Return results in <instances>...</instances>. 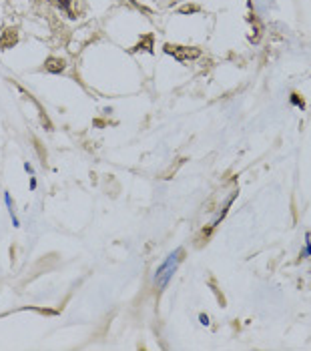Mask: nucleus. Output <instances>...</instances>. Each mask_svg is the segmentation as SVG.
Instances as JSON below:
<instances>
[{
	"mask_svg": "<svg viewBox=\"0 0 311 351\" xmlns=\"http://www.w3.org/2000/svg\"><path fill=\"white\" fill-rule=\"evenodd\" d=\"M201 323L207 325V323H209V317H207V315H201Z\"/></svg>",
	"mask_w": 311,
	"mask_h": 351,
	"instance_id": "10",
	"label": "nucleus"
},
{
	"mask_svg": "<svg viewBox=\"0 0 311 351\" xmlns=\"http://www.w3.org/2000/svg\"><path fill=\"white\" fill-rule=\"evenodd\" d=\"M197 10H199L197 6H185V8H181V12H185V14L187 12H197Z\"/></svg>",
	"mask_w": 311,
	"mask_h": 351,
	"instance_id": "8",
	"label": "nucleus"
},
{
	"mask_svg": "<svg viewBox=\"0 0 311 351\" xmlns=\"http://www.w3.org/2000/svg\"><path fill=\"white\" fill-rule=\"evenodd\" d=\"M141 49H143V50H149V52H153V36H145V38H143V43H141V45H139L135 50H141Z\"/></svg>",
	"mask_w": 311,
	"mask_h": 351,
	"instance_id": "5",
	"label": "nucleus"
},
{
	"mask_svg": "<svg viewBox=\"0 0 311 351\" xmlns=\"http://www.w3.org/2000/svg\"><path fill=\"white\" fill-rule=\"evenodd\" d=\"M291 102H293V104H297V106H301V108H303V100H301V99H299V95H291Z\"/></svg>",
	"mask_w": 311,
	"mask_h": 351,
	"instance_id": "7",
	"label": "nucleus"
},
{
	"mask_svg": "<svg viewBox=\"0 0 311 351\" xmlns=\"http://www.w3.org/2000/svg\"><path fill=\"white\" fill-rule=\"evenodd\" d=\"M45 68L49 70V72H62L64 70V60H60V58H54V56H51L49 60H47V64H45Z\"/></svg>",
	"mask_w": 311,
	"mask_h": 351,
	"instance_id": "4",
	"label": "nucleus"
},
{
	"mask_svg": "<svg viewBox=\"0 0 311 351\" xmlns=\"http://www.w3.org/2000/svg\"><path fill=\"white\" fill-rule=\"evenodd\" d=\"M16 41H18V34H16V30L8 28V30H4V34H2V36H0V49H2V50L12 49V47L16 45Z\"/></svg>",
	"mask_w": 311,
	"mask_h": 351,
	"instance_id": "3",
	"label": "nucleus"
},
{
	"mask_svg": "<svg viewBox=\"0 0 311 351\" xmlns=\"http://www.w3.org/2000/svg\"><path fill=\"white\" fill-rule=\"evenodd\" d=\"M305 253H307V255H311V241H309V237H307V247H305Z\"/></svg>",
	"mask_w": 311,
	"mask_h": 351,
	"instance_id": "9",
	"label": "nucleus"
},
{
	"mask_svg": "<svg viewBox=\"0 0 311 351\" xmlns=\"http://www.w3.org/2000/svg\"><path fill=\"white\" fill-rule=\"evenodd\" d=\"M70 2H72V0H56V4H58L62 10H66V12H70Z\"/></svg>",
	"mask_w": 311,
	"mask_h": 351,
	"instance_id": "6",
	"label": "nucleus"
},
{
	"mask_svg": "<svg viewBox=\"0 0 311 351\" xmlns=\"http://www.w3.org/2000/svg\"><path fill=\"white\" fill-rule=\"evenodd\" d=\"M181 255H183V251L177 249V251L171 253V255L167 257V261L157 269V275H155V283H157V287H165V285L169 283V279L173 277V273H175V269H177V265H179V261H181Z\"/></svg>",
	"mask_w": 311,
	"mask_h": 351,
	"instance_id": "1",
	"label": "nucleus"
},
{
	"mask_svg": "<svg viewBox=\"0 0 311 351\" xmlns=\"http://www.w3.org/2000/svg\"><path fill=\"white\" fill-rule=\"evenodd\" d=\"M165 52L173 54L179 62L193 60V58H197L201 54V50H197V49H187V47H177V45H165Z\"/></svg>",
	"mask_w": 311,
	"mask_h": 351,
	"instance_id": "2",
	"label": "nucleus"
}]
</instances>
